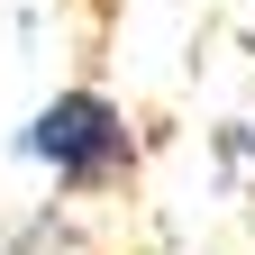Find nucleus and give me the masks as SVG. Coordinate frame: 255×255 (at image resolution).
I'll return each mask as SVG.
<instances>
[{
  "label": "nucleus",
  "instance_id": "nucleus-1",
  "mask_svg": "<svg viewBox=\"0 0 255 255\" xmlns=\"http://www.w3.org/2000/svg\"><path fill=\"white\" fill-rule=\"evenodd\" d=\"M27 155L55 164L64 182H110V173H128V119L101 91H64V101L27 128Z\"/></svg>",
  "mask_w": 255,
  "mask_h": 255
}]
</instances>
